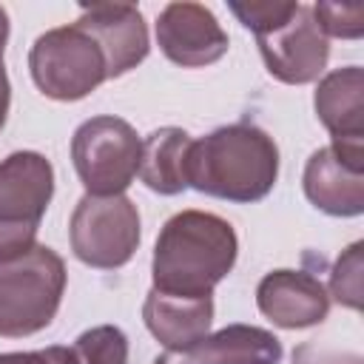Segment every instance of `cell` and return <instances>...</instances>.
<instances>
[{"instance_id":"6da1fadb","label":"cell","mask_w":364,"mask_h":364,"mask_svg":"<svg viewBox=\"0 0 364 364\" xmlns=\"http://www.w3.org/2000/svg\"><path fill=\"white\" fill-rule=\"evenodd\" d=\"M236 256L239 239L228 219L193 208L179 210L159 228L151 287L171 296H213V287L233 270Z\"/></svg>"},{"instance_id":"7a4b0ae2","label":"cell","mask_w":364,"mask_h":364,"mask_svg":"<svg viewBox=\"0 0 364 364\" xmlns=\"http://www.w3.org/2000/svg\"><path fill=\"white\" fill-rule=\"evenodd\" d=\"M279 179V148L253 122L222 125L193 139L188 154V188L236 205L262 202Z\"/></svg>"},{"instance_id":"3957f363","label":"cell","mask_w":364,"mask_h":364,"mask_svg":"<svg viewBox=\"0 0 364 364\" xmlns=\"http://www.w3.org/2000/svg\"><path fill=\"white\" fill-rule=\"evenodd\" d=\"M236 20L256 34L259 54L284 85L316 82L330 60V40L313 17V6L296 0H230Z\"/></svg>"},{"instance_id":"277c9868","label":"cell","mask_w":364,"mask_h":364,"mask_svg":"<svg viewBox=\"0 0 364 364\" xmlns=\"http://www.w3.org/2000/svg\"><path fill=\"white\" fill-rule=\"evenodd\" d=\"M65 262L48 245H28L0 259V336L23 338L46 330L65 293Z\"/></svg>"},{"instance_id":"5b68a950","label":"cell","mask_w":364,"mask_h":364,"mask_svg":"<svg viewBox=\"0 0 364 364\" xmlns=\"http://www.w3.org/2000/svg\"><path fill=\"white\" fill-rule=\"evenodd\" d=\"M28 71L40 94L57 102H77L108 80V63L100 43L77 20L48 28L34 40Z\"/></svg>"},{"instance_id":"8992f818","label":"cell","mask_w":364,"mask_h":364,"mask_svg":"<svg viewBox=\"0 0 364 364\" xmlns=\"http://www.w3.org/2000/svg\"><path fill=\"white\" fill-rule=\"evenodd\" d=\"M142 139L122 117L100 114L77 125L71 136L74 171L91 196H117L136 179Z\"/></svg>"},{"instance_id":"52a82bcc","label":"cell","mask_w":364,"mask_h":364,"mask_svg":"<svg viewBox=\"0 0 364 364\" xmlns=\"http://www.w3.org/2000/svg\"><path fill=\"white\" fill-rule=\"evenodd\" d=\"M139 210L125 193H85L68 219L71 253L94 270H117L128 264L139 247Z\"/></svg>"},{"instance_id":"ba28073f","label":"cell","mask_w":364,"mask_h":364,"mask_svg":"<svg viewBox=\"0 0 364 364\" xmlns=\"http://www.w3.org/2000/svg\"><path fill=\"white\" fill-rule=\"evenodd\" d=\"M54 196V165L40 151L0 159V259L34 245Z\"/></svg>"},{"instance_id":"9c48e42d","label":"cell","mask_w":364,"mask_h":364,"mask_svg":"<svg viewBox=\"0 0 364 364\" xmlns=\"http://www.w3.org/2000/svg\"><path fill=\"white\" fill-rule=\"evenodd\" d=\"M159 51L182 68H205L222 60L230 48V37L216 14L202 3H168L156 17Z\"/></svg>"},{"instance_id":"30bf717a","label":"cell","mask_w":364,"mask_h":364,"mask_svg":"<svg viewBox=\"0 0 364 364\" xmlns=\"http://www.w3.org/2000/svg\"><path fill=\"white\" fill-rule=\"evenodd\" d=\"M313 108L333 148L350 159L364 162V71L361 65H344L324 74L313 94Z\"/></svg>"},{"instance_id":"8fae6325","label":"cell","mask_w":364,"mask_h":364,"mask_svg":"<svg viewBox=\"0 0 364 364\" xmlns=\"http://www.w3.org/2000/svg\"><path fill=\"white\" fill-rule=\"evenodd\" d=\"M256 307L282 330L316 327L330 313V293L307 270H270L256 287Z\"/></svg>"},{"instance_id":"7c38bea8","label":"cell","mask_w":364,"mask_h":364,"mask_svg":"<svg viewBox=\"0 0 364 364\" xmlns=\"http://www.w3.org/2000/svg\"><path fill=\"white\" fill-rule=\"evenodd\" d=\"M77 23L94 34L100 43L105 63H108V80L128 74L136 68L148 51V23L136 6L128 3H82Z\"/></svg>"},{"instance_id":"4fadbf2b","label":"cell","mask_w":364,"mask_h":364,"mask_svg":"<svg viewBox=\"0 0 364 364\" xmlns=\"http://www.w3.org/2000/svg\"><path fill=\"white\" fill-rule=\"evenodd\" d=\"M304 196L327 216L350 219L364 213V162L324 145L310 154L301 173Z\"/></svg>"},{"instance_id":"5bb4252c","label":"cell","mask_w":364,"mask_h":364,"mask_svg":"<svg viewBox=\"0 0 364 364\" xmlns=\"http://www.w3.org/2000/svg\"><path fill=\"white\" fill-rule=\"evenodd\" d=\"M142 321L165 350H191L210 333L213 296H171L151 287L142 301Z\"/></svg>"},{"instance_id":"9a60e30c","label":"cell","mask_w":364,"mask_h":364,"mask_svg":"<svg viewBox=\"0 0 364 364\" xmlns=\"http://www.w3.org/2000/svg\"><path fill=\"white\" fill-rule=\"evenodd\" d=\"M188 364H279L284 355L282 341L253 324H228L208 333L191 350H182Z\"/></svg>"},{"instance_id":"2e32d148","label":"cell","mask_w":364,"mask_h":364,"mask_svg":"<svg viewBox=\"0 0 364 364\" xmlns=\"http://www.w3.org/2000/svg\"><path fill=\"white\" fill-rule=\"evenodd\" d=\"M193 136L185 128L165 125L151 131L142 139V159H139V179L162 196H176L188 188V154Z\"/></svg>"},{"instance_id":"e0dca14e","label":"cell","mask_w":364,"mask_h":364,"mask_svg":"<svg viewBox=\"0 0 364 364\" xmlns=\"http://www.w3.org/2000/svg\"><path fill=\"white\" fill-rule=\"evenodd\" d=\"M77 364H128V336L117 324H97L71 344Z\"/></svg>"},{"instance_id":"ac0fdd59","label":"cell","mask_w":364,"mask_h":364,"mask_svg":"<svg viewBox=\"0 0 364 364\" xmlns=\"http://www.w3.org/2000/svg\"><path fill=\"white\" fill-rule=\"evenodd\" d=\"M364 242H353L333 264L330 273V299L350 310H361L364 299V262H361Z\"/></svg>"},{"instance_id":"d6986e66","label":"cell","mask_w":364,"mask_h":364,"mask_svg":"<svg viewBox=\"0 0 364 364\" xmlns=\"http://www.w3.org/2000/svg\"><path fill=\"white\" fill-rule=\"evenodd\" d=\"M313 17L324 37H341V40H358L364 31V9L361 6H338V3H316Z\"/></svg>"},{"instance_id":"ffe728a7","label":"cell","mask_w":364,"mask_h":364,"mask_svg":"<svg viewBox=\"0 0 364 364\" xmlns=\"http://www.w3.org/2000/svg\"><path fill=\"white\" fill-rule=\"evenodd\" d=\"M0 364H77L71 347H46L23 353H0Z\"/></svg>"},{"instance_id":"44dd1931","label":"cell","mask_w":364,"mask_h":364,"mask_svg":"<svg viewBox=\"0 0 364 364\" xmlns=\"http://www.w3.org/2000/svg\"><path fill=\"white\" fill-rule=\"evenodd\" d=\"M9 105H11V82H9V74L6 68L0 65V131L6 125V117H9Z\"/></svg>"},{"instance_id":"7402d4cb","label":"cell","mask_w":364,"mask_h":364,"mask_svg":"<svg viewBox=\"0 0 364 364\" xmlns=\"http://www.w3.org/2000/svg\"><path fill=\"white\" fill-rule=\"evenodd\" d=\"M6 43H9V14H6V9L0 6V65H3V51H6Z\"/></svg>"},{"instance_id":"603a6c76","label":"cell","mask_w":364,"mask_h":364,"mask_svg":"<svg viewBox=\"0 0 364 364\" xmlns=\"http://www.w3.org/2000/svg\"><path fill=\"white\" fill-rule=\"evenodd\" d=\"M353 364H358V358H355V361H353Z\"/></svg>"}]
</instances>
